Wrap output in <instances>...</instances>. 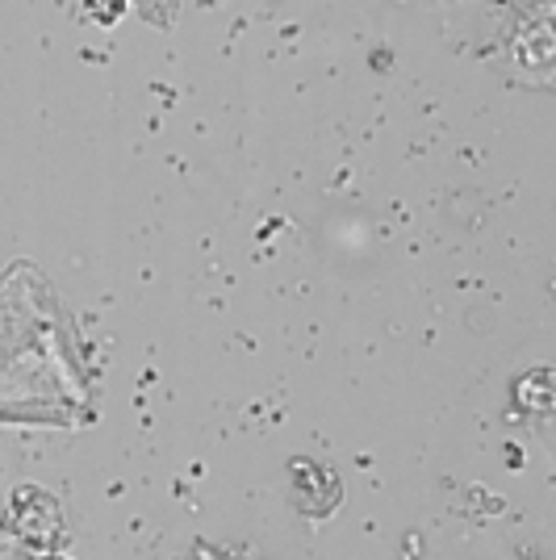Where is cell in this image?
Instances as JSON below:
<instances>
[{
	"instance_id": "obj_1",
	"label": "cell",
	"mask_w": 556,
	"mask_h": 560,
	"mask_svg": "<svg viewBox=\"0 0 556 560\" xmlns=\"http://www.w3.org/2000/svg\"><path fill=\"white\" fill-rule=\"evenodd\" d=\"M84 4H89V13H93L96 22H117V18H121V13H126V0H84Z\"/></svg>"
}]
</instances>
